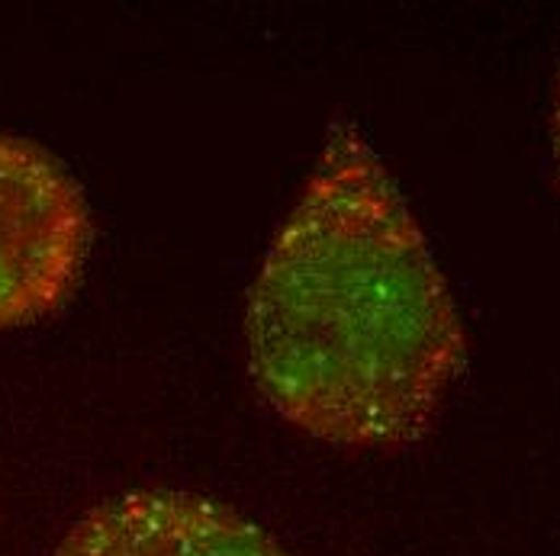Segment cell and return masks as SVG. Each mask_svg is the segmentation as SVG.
Returning <instances> with one entry per match:
<instances>
[{
    "instance_id": "1",
    "label": "cell",
    "mask_w": 560,
    "mask_h": 556,
    "mask_svg": "<svg viewBox=\"0 0 560 556\" xmlns=\"http://www.w3.org/2000/svg\"><path fill=\"white\" fill-rule=\"evenodd\" d=\"M248 370L283 422L348 450L422 441L467 364L451 289L368 139L332 126L252 286Z\"/></svg>"
},
{
    "instance_id": "2",
    "label": "cell",
    "mask_w": 560,
    "mask_h": 556,
    "mask_svg": "<svg viewBox=\"0 0 560 556\" xmlns=\"http://www.w3.org/2000/svg\"><path fill=\"white\" fill-rule=\"evenodd\" d=\"M94 225L52 152L0 132V332L46 319L84 274Z\"/></svg>"
},
{
    "instance_id": "3",
    "label": "cell",
    "mask_w": 560,
    "mask_h": 556,
    "mask_svg": "<svg viewBox=\"0 0 560 556\" xmlns=\"http://www.w3.org/2000/svg\"><path fill=\"white\" fill-rule=\"evenodd\" d=\"M52 556H290L220 501L139 489L84 511Z\"/></svg>"
},
{
    "instance_id": "4",
    "label": "cell",
    "mask_w": 560,
    "mask_h": 556,
    "mask_svg": "<svg viewBox=\"0 0 560 556\" xmlns=\"http://www.w3.org/2000/svg\"><path fill=\"white\" fill-rule=\"evenodd\" d=\"M555 165H558V180H560V78H558V100H555Z\"/></svg>"
}]
</instances>
